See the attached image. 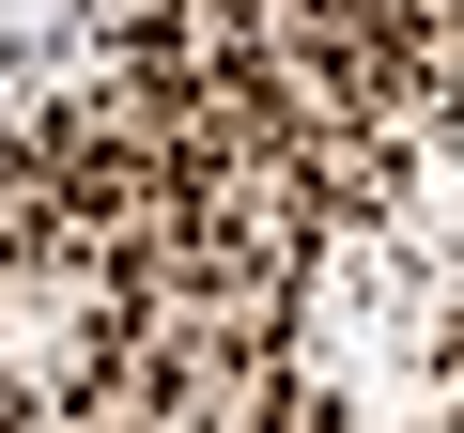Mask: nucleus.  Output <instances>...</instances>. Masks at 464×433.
Segmentation results:
<instances>
[{
    "instance_id": "obj_1",
    "label": "nucleus",
    "mask_w": 464,
    "mask_h": 433,
    "mask_svg": "<svg viewBox=\"0 0 464 433\" xmlns=\"http://www.w3.org/2000/svg\"><path fill=\"white\" fill-rule=\"evenodd\" d=\"M0 402H16V371H0Z\"/></svg>"
}]
</instances>
